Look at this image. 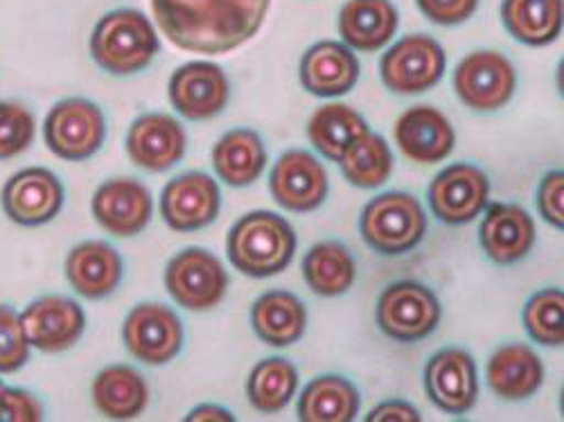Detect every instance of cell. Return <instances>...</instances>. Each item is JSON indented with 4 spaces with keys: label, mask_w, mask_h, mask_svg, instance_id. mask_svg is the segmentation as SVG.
<instances>
[{
    "label": "cell",
    "mask_w": 564,
    "mask_h": 422,
    "mask_svg": "<svg viewBox=\"0 0 564 422\" xmlns=\"http://www.w3.org/2000/svg\"><path fill=\"white\" fill-rule=\"evenodd\" d=\"M269 3L271 0H152V12L176 48L226 55L258 34Z\"/></svg>",
    "instance_id": "obj_1"
},
{
    "label": "cell",
    "mask_w": 564,
    "mask_h": 422,
    "mask_svg": "<svg viewBox=\"0 0 564 422\" xmlns=\"http://www.w3.org/2000/svg\"><path fill=\"white\" fill-rule=\"evenodd\" d=\"M226 249L235 269L249 278H269L294 260L296 232L285 217L256 210L230 228Z\"/></svg>",
    "instance_id": "obj_2"
},
{
    "label": "cell",
    "mask_w": 564,
    "mask_h": 422,
    "mask_svg": "<svg viewBox=\"0 0 564 422\" xmlns=\"http://www.w3.org/2000/svg\"><path fill=\"white\" fill-rule=\"evenodd\" d=\"M161 48L152 21L138 10H116L100 19L90 34V55L111 75H133L148 68Z\"/></svg>",
    "instance_id": "obj_3"
},
{
    "label": "cell",
    "mask_w": 564,
    "mask_h": 422,
    "mask_svg": "<svg viewBox=\"0 0 564 422\" xmlns=\"http://www.w3.org/2000/svg\"><path fill=\"white\" fill-rule=\"evenodd\" d=\"M359 228L370 249L384 256H402L425 238L427 217L413 195L395 191L366 204Z\"/></svg>",
    "instance_id": "obj_4"
},
{
    "label": "cell",
    "mask_w": 564,
    "mask_h": 422,
    "mask_svg": "<svg viewBox=\"0 0 564 422\" xmlns=\"http://www.w3.org/2000/svg\"><path fill=\"white\" fill-rule=\"evenodd\" d=\"M43 138L55 156L64 161H86L105 145L107 120L96 102L68 98L51 109L43 125Z\"/></svg>",
    "instance_id": "obj_5"
},
{
    "label": "cell",
    "mask_w": 564,
    "mask_h": 422,
    "mask_svg": "<svg viewBox=\"0 0 564 422\" xmlns=\"http://www.w3.org/2000/svg\"><path fill=\"white\" fill-rule=\"evenodd\" d=\"M441 323L436 294L415 280H398L378 301L380 331L402 344L427 339Z\"/></svg>",
    "instance_id": "obj_6"
},
{
    "label": "cell",
    "mask_w": 564,
    "mask_h": 422,
    "mask_svg": "<svg viewBox=\"0 0 564 422\" xmlns=\"http://www.w3.org/2000/svg\"><path fill=\"white\" fill-rule=\"evenodd\" d=\"M445 51L430 34H409L400 39L380 62V75L398 96H417L434 88L445 75Z\"/></svg>",
    "instance_id": "obj_7"
},
{
    "label": "cell",
    "mask_w": 564,
    "mask_h": 422,
    "mask_svg": "<svg viewBox=\"0 0 564 422\" xmlns=\"http://www.w3.org/2000/svg\"><path fill=\"white\" fill-rule=\"evenodd\" d=\"M165 288L181 307L206 312L217 307L226 296L228 273L210 251L191 247L170 260Z\"/></svg>",
    "instance_id": "obj_8"
},
{
    "label": "cell",
    "mask_w": 564,
    "mask_h": 422,
    "mask_svg": "<svg viewBox=\"0 0 564 422\" xmlns=\"http://www.w3.org/2000/svg\"><path fill=\"white\" fill-rule=\"evenodd\" d=\"M122 339L138 361L161 366L181 353L183 323L167 305L140 303L124 318Z\"/></svg>",
    "instance_id": "obj_9"
},
{
    "label": "cell",
    "mask_w": 564,
    "mask_h": 422,
    "mask_svg": "<svg viewBox=\"0 0 564 422\" xmlns=\"http://www.w3.org/2000/svg\"><path fill=\"white\" fill-rule=\"evenodd\" d=\"M517 86L512 64L495 51L467 55L454 71V90L473 111H497L506 107Z\"/></svg>",
    "instance_id": "obj_10"
},
{
    "label": "cell",
    "mask_w": 564,
    "mask_h": 422,
    "mask_svg": "<svg viewBox=\"0 0 564 422\" xmlns=\"http://www.w3.org/2000/svg\"><path fill=\"white\" fill-rule=\"evenodd\" d=\"M490 197L486 172L473 163H454L438 172L430 185L434 217L447 226L469 224L484 213Z\"/></svg>",
    "instance_id": "obj_11"
},
{
    "label": "cell",
    "mask_w": 564,
    "mask_h": 422,
    "mask_svg": "<svg viewBox=\"0 0 564 422\" xmlns=\"http://www.w3.org/2000/svg\"><path fill=\"white\" fill-rule=\"evenodd\" d=\"M269 191L278 206L292 213H310L327 199L330 183L325 167L310 152L290 150L275 161Z\"/></svg>",
    "instance_id": "obj_12"
},
{
    "label": "cell",
    "mask_w": 564,
    "mask_h": 422,
    "mask_svg": "<svg viewBox=\"0 0 564 422\" xmlns=\"http://www.w3.org/2000/svg\"><path fill=\"white\" fill-rule=\"evenodd\" d=\"M219 210V185L204 172H185L163 187L161 215L174 230L191 232L206 228L217 219Z\"/></svg>",
    "instance_id": "obj_13"
},
{
    "label": "cell",
    "mask_w": 564,
    "mask_h": 422,
    "mask_svg": "<svg viewBox=\"0 0 564 422\" xmlns=\"http://www.w3.org/2000/svg\"><path fill=\"white\" fill-rule=\"evenodd\" d=\"M0 202L14 224L41 226L59 215L64 206V185L51 170L28 167L6 183Z\"/></svg>",
    "instance_id": "obj_14"
},
{
    "label": "cell",
    "mask_w": 564,
    "mask_h": 422,
    "mask_svg": "<svg viewBox=\"0 0 564 422\" xmlns=\"http://www.w3.org/2000/svg\"><path fill=\"white\" fill-rule=\"evenodd\" d=\"M230 98L226 73L210 62H191L170 77V102L187 120L219 116Z\"/></svg>",
    "instance_id": "obj_15"
},
{
    "label": "cell",
    "mask_w": 564,
    "mask_h": 422,
    "mask_svg": "<svg viewBox=\"0 0 564 422\" xmlns=\"http://www.w3.org/2000/svg\"><path fill=\"white\" fill-rule=\"evenodd\" d=\"M21 323L32 348L43 353H64L84 335L86 314L73 299L41 296L23 310Z\"/></svg>",
    "instance_id": "obj_16"
},
{
    "label": "cell",
    "mask_w": 564,
    "mask_h": 422,
    "mask_svg": "<svg viewBox=\"0 0 564 422\" xmlns=\"http://www.w3.org/2000/svg\"><path fill=\"white\" fill-rule=\"evenodd\" d=\"M425 389L430 400L452 415H463L479 396L477 364L463 348H443L425 366Z\"/></svg>",
    "instance_id": "obj_17"
},
{
    "label": "cell",
    "mask_w": 564,
    "mask_h": 422,
    "mask_svg": "<svg viewBox=\"0 0 564 422\" xmlns=\"http://www.w3.org/2000/svg\"><path fill=\"white\" fill-rule=\"evenodd\" d=\"M152 195L138 178H111L93 197V215L118 238H133L152 219Z\"/></svg>",
    "instance_id": "obj_18"
},
{
    "label": "cell",
    "mask_w": 564,
    "mask_h": 422,
    "mask_svg": "<svg viewBox=\"0 0 564 422\" xmlns=\"http://www.w3.org/2000/svg\"><path fill=\"white\" fill-rule=\"evenodd\" d=\"M187 138L181 122L167 113H145L129 127V159L148 172H165L183 161Z\"/></svg>",
    "instance_id": "obj_19"
},
{
    "label": "cell",
    "mask_w": 564,
    "mask_h": 422,
    "mask_svg": "<svg viewBox=\"0 0 564 422\" xmlns=\"http://www.w3.org/2000/svg\"><path fill=\"white\" fill-rule=\"evenodd\" d=\"M395 140L402 154L415 163H441L456 143L452 122L430 105L406 109L395 125Z\"/></svg>",
    "instance_id": "obj_20"
},
{
    "label": "cell",
    "mask_w": 564,
    "mask_h": 422,
    "mask_svg": "<svg viewBox=\"0 0 564 422\" xmlns=\"http://www.w3.org/2000/svg\"><path fill=\"white\" fill-rule=\"evenodd\" d=\"M359 71V59L348 45L321 41L303 55L301 84L316 98H337L355 88Z\"/></svg>",
    "instance_id": "obj_21"
},
{
    "label": "cell",
    "mask_w": 564,
    "mask_h": 422,
    "mask_svg": "<svg viewBox=\"0 0 564 422\" xmlns=\"http://www.w3.org/2000/svg\"><path fill=\"white\" fill-rule=\"evenodd\" d=\"M479 240L492 262H520L535 245V221L522 206L492 204L481 221Z\"/></svg>",
    "instance_id": "obj_22"
},
{
    "label": "cell",
    "mask_w": 564,
    "mask_h": 422,
    "mask_svg": "<svg viewBox=\"0 0 564 422\" xmlns=\"http://www.w3.org/2000/svg\"><path fill=\"white\" fill-rule=\"evenodd\" d=\"M66 278L79 296L90 301L107 299L122 280V258L109 242H82L66 258Z\"/></svg>",
    "instance_id": "obj_23"
},
{
    "label": "cell",
    "mask_w": 564,
    "mask_h": 422,
    "mask_svg": "<svg viewBox=\"0 0 564 422\" xmlns=\"http://www.w3.org/2000/svg\"><path fill=\"white\" fill-rule=\"evenodd\" d=\"M486 375L495 396L517 402L540 391L544 382V366L527 344H503L492 353Z\"/></svg>",
    "instance_id": "obj_24"
},
{
    "label": "cell",
    "mask_w": 564,
    "mask_h": 422,
    "mask_svg": "<svg viewBox=\"0 0 564 422\" xmlns=\"http://www.w3.org/2000/svg\"><path fill=\"white\" fill-rule=\"evenodd\" d=\"M400 25L391 0H348L339 14V32L348 48L375 53L384 48Z\"/></svg>",
    "instance_id": "obj_25"
},
{
    "label": "cell",
    "mask_w": 564,
    "mask_h": 422,
    "mask_svg": "<svg viewBox=\"0 0 564 422\" xmlns=\"http://www.w3.org/2000/svg\"><path fill=\"white\" fill-rule=\"evenodd\" d=\"M251 325L267 346L285 348L305 335L307 312L296 294L271 290L253 303Z\"/></svg>",
    "instance_id": "obj_26"
},
{
    "label": "cell",
    "mask_w": 564,
    "mask_h": 422,
    "mask_svg": "<svg viewBox=\"0 0 564 422\" xmlns=\"http://www.w3.org/2000/svg\"><path fill=\"white\" fill-rule=\"evenodd\" d=\"M267 150L253 129L226 131L213 150V167L230 187H247L262 174Z\"/></svg>",
    "instance_id": "obj_27"
},
{
    "label": "cell",
    "mask_w": 564,
    "mask_h": 422,
    "mask_svg": "<svg viewBox=\"0 0 564 422\" xmlns=\"http://www.w3.org/2000/svg\"><path fill=\"white\" fill-rule=\"evenodd\" d=\"M93 402L111 420H131L145 411L150 389L138 370L116 364L105 368L93 382Z\"/></svg>",
    "instance_id": "obj_28"
},
{
    "label": "cell",
    "mask_w": 564,
    "mask_h": 422,
    "mask_svg": "<svg viewBox=\"0 0 564 422\" xmlns=\"http://www.w3.org/2000/svg\"><path fill=\"white\" fill-rule=\"evenodd\" d=\"M359 391L341 375H321L314 378L301 400L299 418L303 422H350L359 413Z\"/></svg>",
    "instance_id": "obj_29"
},
{
    "label": "cell",
    "mask_w": 564,
    "mask_h": 422,
    "mask_svg": "<svg viewBox=\"0 0 564 422\" xmlns=\"http://www.w3.org/2000/svg\"><path fill=\"white\" fill-rule=\"evenodd\" d=\"M562 0H503L501 19L506 30L527 45L553 43L562 32Z\"/></svg>",
    "instance_id": "obj_30"
},
{
    "label": "cell",
    "mask_w": 564,
    "mask_h": 422,
    "mask_svg": "<svg viewBox=\"0 0 564 422\" xmlns=\"http://www.w3.org/2000/svg\"><path fill=\"white\" fill-rule=\"evenodd\" d=\"M366 131L368 122L361 118V113L339 102L318 107L307 122L310 143L321 156L335 163H339L341 154Z\"/></svg>",
    "instance_id": "obj_31"
},
{
    "label": "cell",
    "mask_w": 564,
    "mask_h": 422,
    "mask_svg": "<svg viewBox=\"0 0 564 422\" xmlns=\"http://www.w3.org/2000/svg\"><path fill=\"white\" fill-rule=\"evenodd\" d=\"M303 275L314 294L333 299L352 288L357 264L348 247L341 242H321L307 251L303 260Z\"/></svg>",
    "instance_id": "obj_32"
},
{
    "label": "cell",
    "mask_w": 564,
    "mask_h": 422,
    "mask_svg": "<svg viewBox=\"0 0 564 422\" xmlns=\"http://www.w3.org/2000/svg\"><path fill=\"white\" fill-rule=\"evenodd\" d=\"M339 165L355 187L372 191L389 181L393 172V154L387 140L368 129L341 154Z\"/></svg>",
    "instance_id": "obj_33"
},
{
    "label": "cell",
    "mask_w": 564,
    "mask_h": 422,
    "mask_svg": "<svg viewBox=\"0 0 564 422\" xmlns=\"http://www.w3.org/2000/svg\"><path fill=\"white\" fill-rule=\"evenodd\" d=\"M299 389V370L285 357L258 361L249 375V402L262 413H278L290 404Z\"/></svg>",
    "instance_id": "obj_34"
},
{
    "label": "cell",
    "mask_w": 564,
    "mask_h": 422,
    "mask_svg": "<svg viewBox=\"0 0 564 422\" xmlns=\"http://www.w3.org/2000/svg\"><path fill=\"white\" fill-rule=\"evenodd\" d=\"M562 312H564L562 290L549 288L533 294L524 307V325L531 339L542 346H562L564 342Z\"/></svg>",
    "instance_id": "obj_35"
},
{
    "label": "cell",
    "mask_w": 564,
    "mask_h": 422,
    "mask_svg": "<svg viewBox=\"0 0 564 422\" xmlns=\"http://www.w3.org/2000/svg\"><path fill=\"white\" fill-rule=\"evenodd\" d=\"M34 116L14 102H0V161L23 154L34 140Z\"/></svg>",
    "instance_id": "obj_36"
},
{
    "label": "cell",
    "mask_w": 564,
    "mask_h": 422,
    "mask_svg": "<svg viewBox=\"0 0 564 422\" xmlns=\"http://www.w3.org/2000/svg\"><path fill=\"white\" fill-rule=\"evenodd\" d=\"M30 348L21 316L10 305H0V372L23 368L30 359Z\"/></svg>",
    "instance_id": "obj_37"
},
{
    "label": "cell",
    "mask_w": 564,
    "mask_h": 422,
    "mask_svg": "<svg viewBox=\"0 0 564 422\" xmlns=\"http://www.w3.org/2000/svg\"><path fill=\"white\" fill-rule=\"evenodd\" d=\"M415 3L422 14L438 25L465 23L479 8V0H415Z\"/></svg>",
    "instance_id": "obj_38"
},
{
    "label": "cell",
    "mask_w": 564,
    "mask_h": 422,
    "mask_svg": "<svg viewBox=\"0 0 564 422\" xmlns=\"http://www.w3.org/2000/svg\"><path fill=\"white\" fill-rule=\"evenodd\" d=\"M538 208L551 226H555V228L564 226V174H562V170L549 172L544 176V181L540 183Z\"/></svg>",
    "instance_id": "obj_39"
},
{
    "label": "cell",
    "mask_w": 564,
    "mask_h": 422,
    "mask_svg": "<svg viewBox=\"0 0 564 422\" xmlns=\"http://www.w3.org/2000/svg\"><path fill=\"white\" fill-rule=\"evenodd\" d=\"M41 418H43V407L30 391L6 387L3 402H0V420H6V422H39Z\"/></svg>",
    "instance_id": "obj_40"
},
{
    "label": "cell",
    "mask_w": 564,
    "mask_h": 422,
    "mask_svg": "<svg viewBox=\"0 0 564 422\" xmlns=\"http://www.w3.org/2000/svg\"><path fill=\"white\" fill-rule=\"evenodd\" d=\"M366 420L368 422H417L420 411L404 400H389L380 407H375L366 415Z\"/></svg>",
    "instance_id": "obj_41"
},
{
    "label": "cell",
    "mask_w": 564,
    "mask_h": 422,
    "mask_svg": "<svg viewBox=\"0 0 564 422\" xmlns=\"http://www.w3.org/2000/svg\"><path fill=\"white\" fill-rule=\"evenodd\" d=\"M187 422H197V420H210V422H232L235 418L230 415V411H226L224 407L217 404H202L197 409H193L191 413L185 415Z\"/></svg>",
    "instance_id": "obj_42"
},
{
    "label": "cell",
    "mask_w": 564,
    "mask_h": 422,
    "mask_svg": "<svg viewBox=\"0 0 564 422\" xmlns=\"http://www.w3.org/2000/svg\"><path fill=\"white\" fill-rule=\"evenodd\" d=\"M3 391H6V385L0 382V402H3Z\"/></svg>",
    "instance_id": "obj_43"
}]
</instances>
